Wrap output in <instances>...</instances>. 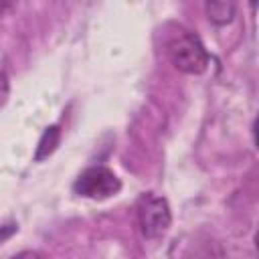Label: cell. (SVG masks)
<instances>
[{
    "mask_svg": "<svg viewBox=\"0 0 259 259\" xmlns=\"http://www.w3.org/2000/svg\"><path fill=\"white\" fill-rule=\"evenodd\" d=\"M18 231V227L14 225V223H8V225H0V245L6 241V239H10L14 233Z\"/></svg>",
    "mask_w": 259,
    "mask_h": 259,
    "instance_id": "7",
    "label": "cell"
},
{
    "mask_svg": "<svg viewBox=\"0 0 259 259\" xmlns=\"http://www.w3.org/2000/svg\"><path fill=\"white\" fill-rule=\"evenodd\" d=\"M12 6H14V4H0V14H2V12H6V10H10Z\"/></svg>",
    "mask_w": 259,
    "mask_h": 259,
    "instance_id": "9",
    "label": "cell"
},
{
    "mask_svg": "<svg viewBox=\"0 0 259 259\" xmlns=\"http://www.w3.org/2000/svg\"><path fill=\"white\" fill-rule=\"evenodd\" d=\"M168 57L172 65L186 75H200L210 63L208 51L194 32H182L174 36L168 42Z\"/></svg>",
    "mask_w": 259,
    "mask_h": 259,
    "instance_id": "1",
    "label": "cell"
},
{
    "mask_svg": "<svg viewBox=\"0 0 259 259\" xmlns=\"http://www.w3.org/2000/svg\"><path fill=\"white\" fill-rule=\"evenodd\" d=\"M59 142H61V127L59 125H49L42 132L40 140H38V146H36V152H34V162H40V160L49 158L57 150Z\"/></svg>",
    "mask_w": 259,
    "mask_h": 259,
    "instance_id": "5",
    "label": "cell"
},
{
    "mask_svg": "<svg viewBox=\"0 0 259 259\" xmlns=\"http://www.w3.org/2000/svg\"><path fill=\"white\" fill-rule=\"evenodd\" d=\"M73 190L81 196L103 200L121 190L119 178L113 174V170L105 166H91L79 174V178L73 184Z\"/></svg>",
    "mask_w": 259,
    "mask_h": 259,
    "instance_id": "3",
    "label": "cell"
},
{
    "mask_svg": "<svg viewBox=\"0 0 259 259\" xmlns=\"http://www.w3.org/2000/svg\"><path fill=\"white\" fill-rule=\"evenodd\" d=\"M12 259H45V257L36 251H22V253H16Z\"/></svg>",
    "mask_w": 259,
    "mask_h": 259,
    "instance_id": "8",
    "label": "cell"
},
{
    "mask_svg": "<svg viewBox=\"0 0 259 259\" xmlns=\"http://www.w3.org/2000/svg\"><path fill=\"white\" fill-rule=\"evenodd\" d=\"M204 10H206V16L212 24L223 26V24H229L235 18L237 6L231 0H210V2L204 4Z\"/></svg>",
    "mask_w": 259,
    "mask_h": 259,
    "instance_id": "4",
    "label": "cell"
},
{
    "mask_svg": "<svg viewBox=\"0 0 259 259\" xmlns=\"http://www.w3.org/2000/svg\"><path fill=\"white\" fill-rule=\"evenodd\" d=\"M138 225L146 239H160L172 225V210L164 196L146 192L138 198Z\"/></svg>",
    "mask_w": 259,
    "mask_h": 259,
    "instance_id": "2",
    "label": "cell"
},
{
    "mask_svg": "<svg viewBox=\"0 0 259 259\" xmlns=\"http://www.w3.org/2000/svg\"><path fill=\"white\" fill-rule=\"evenodd\" d=\"M8 95H10V81H8V75L0 69V107L8 101Z\"/></svg>",
    "mask_w": 259,
    "mask_h": 259,
    "instance_id": "6",
    "label": "cell"
}]
</instances>
